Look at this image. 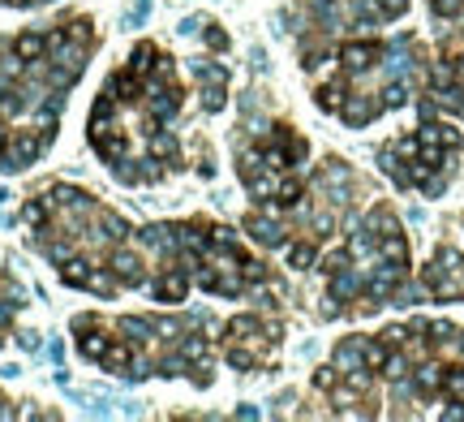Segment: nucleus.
Instances as JSON below:
<instances>
[{"instance_id":"f257e3e1","label":"nucleus","mask_w":464,"mask_h":422,"mask_svg":"<svg viewBox=\"0 0 464 422\" xmlns=\"http://www.w3.org/2000/svg\"><path fill=\"white\" fill-rule=\"evenodd\" d=\"M434 9H438V17H456V13H464V0H434Z\"/></svg>"}]
</instances>
